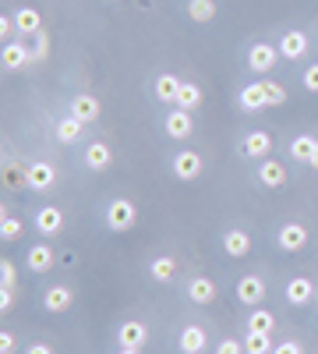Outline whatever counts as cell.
Instances as JSON below:
<instances>
[{"label":"cell","mask_w":318,"mask_h":354,"mask_svg":"<svg viewBox=\"0 0 318 354\" xmlns=\"http://www.w3.org/2000/svg\"><path fill=\"white\" fill-rule=\"evenodd\" d=\"M149 277L156 283H173V277H177V259L173 255H156L149 262Z\"/></svg>","instance_id":"obj_23"},{"label":"cell","mask_w":318,"mask_h":354,"mask_svg":"<svg viewBox=\"0 0 318 354\" xmlns=\"http://www.w3.org/2000/svg\"><path fill=\"white\" fill-rule=\"evenodd\" d=\"M272 354H304V347H301L297 340H279V344L272 347Z\"/></svg>","instance_id":"obj_37"},{"label":"cell","mask_w":318,"mask_h":354,"mask_svg":"<svg viewBox=\"0 0 318 354\" xmlns=\"http://www.w3.org/2000/svg\"><path fill=\"white\" fill-rule=\"evenodd\" d=\"M14 280H18L14 277V266L4 259V262H0V287H14Z\"/></svg>","instance_id":"obj_36"},{"label":"cell","mask_w":318,"mask_h":354,"mask_svg":"<svg viewBox=\"0 0 318 354\" xmlns=\"http://www.w3.org/2000/svg\"><path fill=\"white\" fill-rule=\"evenodd\" d=\"M14 32H18L14 18H8V15H4V18H0V36H14Z\"/></svg>","instance_id":"obj_41"},{"label":"cell","mask_w":318,"mask_h":354,"mask_svg":"<svg viewBox=\"0 0 318 354\" xmlns=\"http://www.w3.org/2000/svg\"><path fill=\"white\" fill-rule=\"evenodd\" d=\"M0 238L4 241H18L21 238V220L11 213H0Z\"/></svg>","instance_id":"obj_32"},{"label":"cell","mask_w":318,"mask_h":354,"mask_svg":"<svg viewBox=\"0 0 318 354\" xmlns=\"http://www.w3.org/2000/svg\"><path fill=\"white\" fill-rule=\"evenodd\" d=\"M71 301H74V290H71V287H64V283H53V287H46V294H43V308H46V312H53V315L68 312V308H71Z\"/></svg>","instance_id":"obj_12"},{"label":"cell","mask_w":318,"mask_h":354,"mask_svg":"<svg viewBox=\"0 0 318 354\" xmlns=\"http://www.w3.org/2000/svg\"><path fill=\"white\" fill-rule=\"evenodd\" d=\"M110 163H113V149H110V145L106 142H89V149H85V167L103 174V170H110Z\"/></svg>","instance_id":"obj_19"},{"label":"cell","mask_w":318,"mask_h":354,"mask_svg":"<svg viewBox=\"0 0 318 354\" xmlns=\"http://www.w3.org/2000/svg\"><path fill=\"white\" fill-rule=\"evenodd\" d=\"M318 298V290H315V283L308 280V277H294V280H286V301L290 305H308V301H315Z\"/></svg>","instance_id":"obj_14"},{"label":"cell","mask_w":318,"mask_h":354,"mask_svg":"<svg viewBox=\"0 0 318 354\" xmlns=\"http://www.w3.org/2000/svg\"><path fill=\"white\" fill-rule=\"evenodd\" d=\"M53 262H57V255H53L50 245H32V248L25 252L28 273H50V270H53Z\"/></svg>","instance_id":"obj_15"},{"label":"cell","mask_w":318,"mask_h":354,"mask_svg":"<svg viewBox=\"0 0 318 354\" xmlns=\"http://www.w3.org/2000/svg\"><path fill=\"white\" fill-rule=\"evenodd\" d=\"M315 135H297L294 142H290V160H297V163H311V156H315Z\"/></svg>","instance_id":"obj_28"},{"label":"cell","mask_w":318,"mask_h":354,"mask_svg":"<svg viewBox=\"0 0 318 354\" xmlns=\"http://www.w3.org/2000/svg\"><path fill=\"white\" fill-rule=\"evenodd\" d=\"M14 305V287H0V312H8Z\"/></svg>","instance_id":"obj_39"},{"label":"cell","mask_w":318,"mask_h":354,"mask_svg":"<svg viewBox=\"0 0 318 354\" xmlns=\"http://www.w3.org/2000/svg\"><path fill=\"white\" fill-rule=\"evenodd\" d=\"M188 298H191L195 305H212V301H216V283H212L209 277H195V280L188 283Z\"/></svg>","instance_id":"obj_24"},{"label":"cell","mask_w":318,"mask_h":354,"mask_svg":"<svg viewBox=\"0 0 318 354\" xmlns=\"http://www.w3.org/2000/svg\"><path fill=\"white\" fill-rule=\"evenodd\" d=\"M36 230L43 234V238H57V234L64 230V213H61V205H43V209L36 213Z\"/></svg>","instance_id":"obj_11"},{"label":"cell","mask_w":318,"mask_h":354,"mask_svg":"<svg viewBox=\"0 0 318 354\" xmlns=\"http://www.w3.org/2000/svg\"><path fill=\"white\" fill-rule=\"evenodd\" d=\"M71 117H78L81 124L96 121V117H99V100H96L92 93H78V96L71 100Z\"/></svg>","instance_id":"obj_21"},{"label":"cell","mask_w":318,"mask_h":354,"mask_svg":"<svg viewBox=\"0 0 318 354\" xmlns=\"http://www.w3.org/2000/svg\"><path fill=\"white\" fill-rule=\"evenodd\" d=\"M237 301L248 305V308H262V301H266V280L255 277V273L241 277L237 280Z\"/></svg>","instance_id":"obj_5"},{"label":"cell","mask_w":318,"mask_h":354,"mask_svg":"<svg viewBox=\"0 0 318 354\" xmlns=\"http://www.w3.org/2000/svg\"><path fill=\"white\" fill-rule=\"evenodd\" d=\"M152 93H156V100L159 103H177V93H181V78L177 75H159L156 78V85H152Z\"/></svg>","instance_id":"obj_25"},{"label":"cell","mask_w":318,"mask_h":354,"mask_svg":"<svg viewBox=\"0 0 318 354\" xmlns=\"http://www.w3.org/2000/svg\"><path fill=\"white\" fill-rule=\"evenodd\" d=\"M308 167H315V170H318V145H315V156H311V163H308Z\"/></svg>","instance_id":"obj_44"},{"label":"cell","mask_w":318,"mask_h":354,"mask_svg":"<svg viewBox=\"0 0 318 354\" xmlns=\"http://www.w3.org/2000/svg\"><path fill=\"white\" fill-rule=\"evenodd\" d=\"M276 61H279V46H272V43H255L248 50V68L255 75H269L276 68Z\"/></svg>","instance_id":"obj_4"},{"label":"cell","mask_w":318,"mask_h":354,"mask_svg":"<svg viewBox=\"0 0 318 354\" xmlns=\"http://www.w3.org/2000/svg\"><path fill=\"white\" fill-rule=\"evenodd\" d=\"M216 354H244V340H234V337H223L216 344Z\"/></svg>","instance_id":"obj_34"},{"label":"cell","mask_w":318,"mask_h":354,"mask_svg":"<svg viewBox=\"0 0 318 354\" xmlns=\"http://www.w3.org/2000/svg\"><path fill=\"white\" fill-rule=\"evenodd\" d=\"M308 227L304 223H297V220H286L283 227H279V234H276V241H279V248L283 252H301L304 245H308Z\"/></svg>","instance_id":"obj_6"},{"label":"cell","mask_w":318,"mask_h":354,"mask_svg":"<svg viewBox=\"0 0 318 354\" xmlns=\"http://www.w3.org/2000/svg\"><path fill=\"white\" fill-rule=\"evenodd\" d=\"M177 347H181V354H201L209 347V337L201 326H184L181 337H177Z\"/></svg>","instance_id":"obj_20"},{"label":"cell","mask_w":318,"mask_h":354,"mask_svg":"<svg viewBox=\"0 0 318 354\" xmlns=\"http://www.w3.org/2000/svg\"><path fill=\"white\" fill-rule=\"evenodd\" d=\"M241 153L248 156V160H269V153H272V135L269 131H248L244 135V142H241Z\"/></svg>","instance_id":"obj_8"},{"label":"cell","mask_w":318,"mask_h":354,"mask_svg":"<svg viewBox=\"0 0 318 354\" xmlns=\"http://www.w3.org/2000/svg\"><path fill=\"white\" fill-rule=\"evenodd\" d=\"M272 326H276V315L266 308H255L248 315V333H272Z\"/></svg>","instance_id":"obj_29"},{"label":"cell","mask_w":318,"mask_h":354,"mask_svg":"<svg viewBox=\"0 0 318 354\" xmlns=\"http://www.w3.org/2000/svg\"><path fill=\"white\" fill-rule=\"evenodd\" d=\"M25 354H53V347L43 344V340H36V344H28V347H25Z\"/></svg>","instance_id":"obj_42"},{"label":"cell","mask_w":318,"mask_h":354,"mask_svg":"<svg viewBox=\"0 0 318 354\" xmlns=\"http://www.w3.org/2000/svg\"><path fill=\"white\" fill-rule=\"evenodd\" d=\"M135 220H138V209H135V202H131V198H113V202L106 205V227H110L113 234L131 230Z\"/></svg>","instance_id":"obj_1"},{"label":"cell","mask_w":318,"mask_h":354,"mask_svg":"<svg viewBox=\"0 0 318 354\" xmlns=\"http://www.w3.org/2000/svg\"><path fill=\"white\" fill-rule=\"evenodd\" d=\"M301 82H304L308 93H318V64H308L304 75H301Z\"/></svg>","instance_id":"obj_35"},{"label":"cell","mask_w":318,"mask_h":354,"mask_svg":"<svg viewBox=\"0 0 318 354\" xmlns=\"http://www.w3.org/2000/svg\"><path fill=\"white\" fill-rule=\"evenodd\" d=\"M14 25H18V36H39L43 32V18H39L36 8H18Z\"/></svg>","instance_id":"obj_22"},{"label":"cell","mask_w":318,"mask_h":354,"mask_svg":"<svg viewBox=\"0 0 318 354\" xmlns=\"http://www.w3.org/2000/svg\"><path fill=\"white\" fill-rule=\"evenodd\" d=\"M223 252L230 255V259H244L248 252H251V234L248 230H226L223 234Z\"/></svg>","instance_id":"obj_18"},{"label":"cell","mask_w":318,"mask_h":354,"mask_svg":"<svg viewBox=\"0 0 318 354\" xmlns=\"http://www.w3.org/2000/svg\"><path fill=\"white\" fill-rule=\"evenodd\" d=\"M266 100H269V106H283V103H286V85L266 82Z\"/></svg>","instance_id":"obj_33"},{"label":"cell","mask_w":318,"mask_h":354,"mask_svg":"<svg viewBox=\"0 0 318 354\" xmlns=\"http://www.w3.org/2000/svg\"><path fill=\"white\" fill-rule=\"evenodd\" d=\"M237 106L248 110V113L266 110V106H269V100H266V82H248L241 93H237Z\"/></svg>","instance_id":"obj_10"},{"label":"cell","mask_w":318,"mask_h":354,"mask_svg":"<svg viewBox=\"0 0 318 354\" xmlns=\"http://www.w3.org/2000/svg\"><path fill=\"white\" fill-rule=\"evenodd\" d=\"M304 53H308V36L301 32V28H290V32L279 39V57H286V61H301Z\"/></svg>","instance_id":"obj_16"},{"label":"cell","mask_w":318,"mask_h":354,"mask_svg":"<svg viewBox=\"0 0 318 354\" xmlns=\"http://www.w3.org/2000/svg\"><path fill=\"white\" fill-rule=\"evenodd\" d=\"M18 351V340H14V333H0V354H14Z\"/></svg>","instance_id":"obj_38"},{"label":"cell","mask_w":318,"mask_h":354,"mask_svg":"<svg viewBox=\"0 0 318 354\" xmlns=\"http://www.w3.org/2000/svg\"><path fill=\"white\" fill-rule=\"evenodd\" d=\"M81 121H78V117H64V121H57V142H61V145H74L78 138H81Z\"/></svg>","instance_id":"obj_26"},{"label":"cell","mask_w":318,"mask_h":354,"mask_svg":"<svg viewBox=\"0 0 318 354\" xmlns=\"http://www.w3.org/2000/svg\"><path fill=\"white\" fill-rule=\"evenodd\" d=\"M25 185L32 188V192H50V188L57 185V167L46 163V160L28 163V167H25Z\"/></svg>","instance_id":"obj_2"},{"label":"cell","mask_w":318,"mask_h":354,"mask_svg":"<svg viewBox=\"0 0 318 354\" xmlns=\"http://www.w3.org/2000/svg\"><path fill=\"white\" fill-rule=\"evenodd\" d=\"M272 333H248L244 337V354H272Z\"/></svg>","instance_id":"obj_30"},{"label":"cell","mask_w":318,"mask_h":354,"mask_svg":"<svg viewBox=\"0 0 318 354\" xmlns=\"http://www.w3.org/2000/svg\"><path fill=\"white\" fill-rule=\"evenodd\" d=\"M173 177L177 181H195V177H201V153L195 149H181L177 156H173Z\"/></svg>","instance_id":"obj_7"},{"label":"cell","mask_w":318,"mask_h":354,"mask_svg":"<svg viewBox=\"0 0 318 354\" xmlns=\"http://www.w3.org/2000/svg\"><path fill=\"white\" fill-rule=\"evenodd\" d=\"M163 128H166V135H170V138H188V135L195 131V121H191V110H181V106H173V110L166 113V121H163Z\"/></svg>","instance_id":"obj_13"},{"label":"cell","mask_w":318,"mask_h":354,"mask_svg":"<svg viewBox=\"0 0 318 354\" xmlns=\"http://www.w3.org/2000/svg\"><path fill=\"white\" fill-rule=\"evenodd\" d=\"M173 106H181V110H198V106H201V85L181 82V93H177V103H173Z\"/></svg>","instance_id":"obj_27"},{"label":"cell","mask_w":318,"mask_h":354,"mask_svg":"<svg viewBox=\"0 0 318 354\" xmlns=\"http://www.w3.org/2000/svg\"><path fill=\"white\" fill-rule=\"evenodd\" d=\"M117 354H141L138 347H117Z\"/></svg>","instance_id":"obj_43"},{"label":"cell","mask_w":318,"mask_h":354,"mask_svg":"<svg viewBox=\"0 0 318 354\" xmlns=\"http://www.w3.org/2000/svg\"><path fill=\"white\" fill-rule=\"evenodd\" d=\"M32 61H36V53L28 50L25 43H18V39H8L4 50H0V64H4V71H21Z\"/></svg>","instance_id":"obj_3"},{"label":"cell","mask_w":318,"mask_h":354,"mask_svg":"<svg viewBox=\"0 0 318 354\" xmlns=\"http://www.w3.org/2000/svg\"><path fill=\"white\" fill-rule=\"evenodd\" d=\"M258 185L262 188H283L286 185V167L279 160H262L258 163Z\"/></svg>","instance_id":"obj_17"},{"label":"cell","mask_w":318,"mask_h":354,"mask_svg":"<svg viewBox=\"0 0 318 354\" xmlns=\"http://www.w3.org/2000/svg\"><path fill=\"white\" fill-rule=\"evenodd\" d=\"M46 53H50V39H46V32H39L36 36V61H43Z\"/></svg>","instance_id":"obj_40"},{"label":"cell","mask_w":318,"mask_h":354,"mask_svg":"<svg viewBox=\"0 0 318 354\" xmlns=\"http://www.w3.org/2000/svg\"><path fill=\"white\" fill-rule=\"evenodd\" d=\"M188 18L191 21H212L216 18V0H188Z\"/></svg>","instance_id":"obj_31"},{"label":"cell","mask_w":318,"mask_h":354,"mask_svg":"<svg viewBox=\"0 0 318 354\" xmlns=\"http://www.w3.org/2000/svg\"><path fill=\"white\" fill-rule=\"evenodd\" d=\"M149 340V330H146V322H138V319H124L121 326H117V347H146Z\"/></svg>","instance_id":"obj_9"}]
</instances>
